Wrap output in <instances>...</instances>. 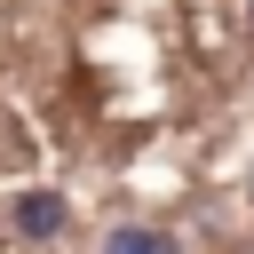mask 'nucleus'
I'll list each match as a JSON object with an SVG mask.
<instances>
[{
  "mask_svg": "<svg viewBox=\"0 0 254 254\" xmlns=\"http://www.w3.org/2000/svg\"><path fill=\"white\" fill-rule=\"evenodd\" d=\"M103 254H175V246H167L159 230H135V222H127V230H111V238H103Z\"/></svg>",
  "mask_w": 254,
  "mask_h": 254,
  "instance_id": "f03ea898",
  "label": "nucleus"
},
{
  "mask_svg": "<svg viewBox=\"0 0 254 254\" xmlns=\"http://www.w3.org/2000/svg\"><path fill=\"white\" fill-rule=\"evenodd\" d=\"M16 222H24V238H56L64 230V198L56 190H24L16 198Z\"/></svg>",
  "mask_w": 254,
  "mask_h": 254,
  "instance_id": "f257e3e1",
  "label": "nucleus"
}]
</instances>
